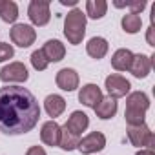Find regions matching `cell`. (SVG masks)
<instances>
[{"label": "cell", "mask_w": 155, "mask_h": 155, "mask_svg": "<svg viewBox=\"0 0 155 155\" xmlns=\"http://www.w3.org/2000/svg\"><path fill=\"white\" fill-rule=\"evenodd\" d=\"M93 110H95V113H97L99 119L106 120V119L115 117V113H117V110H119V104H117V101L111 99V97H102L101 102H99Z\"/></svg>", "instance_id": "17"}, {"label": "cell", "mask_w": 155, "mask_h": 155, "mask_svg": "<svg viewBox=\"0 0 155 155\" xmlns=\"http://www.w3.org/2000/svg\"><path fill=\"white\" fill-rule=\"evenodd\" d=\"M128 71H131V75L137 77V79H146L150 75V71H151V57H148L144 53L133 55Z\"/></svg>", "instance_id": "10"}, {"label": "cell", "mask_w": 155, "mask_h": 155, "mask_svg": "<svg viewBox=\"0 0 155 155\" xmlns=\"http://www.w3.org/2000/svg\"><path fill=\"white\" fill-rule=\"evenodd\" d=\"M124 119H126L128 126H140V124H144L146 113H144V111H139V110H130V108H126Z\"/></svg>", "instance_id": "24"}, {"label": "cell", "mask_w": 155, "mask_h": 155, "mask_svg": "<svg viewBox=\"0 0 155 155\" xmlns=\"http://www.w3.org/2000/svg\"><path fill=\"white\" fill-rule=\"evenodd\" d=\"M40 139L48 146H58V140H60V126L55 120L44 122L42 124V130H40Z\"/></svg>", "instance_id": "13"}, {"label": "cell", "mask_w": 155, "mask_h": 155, "mask_svg": "<svg viewBox=\"0 0 155 155\" xmlns=\"http://www.w3.org/2000/svg\"><path fill=\"white\" fill-rule=\"evenodd\" d=\"M29 79L28 68L22 62H9L0 69V81L6 84H15V82H26Z\"/></svg>", "instance_id": "5"}, {"label": "cell", "mask_w": 155, "mask_h": 155, "mask_svg": "<svg viewBox=\"0 0 155 155\" xmlns=\"http://www.w3.org/2000/svg\"><path fill=\"white\" fill-rule=\"evenodd\" d=\"M79 142H81V135L69 131L66 126H60V140H58V146H60L64 151H73V150H77V148H79Z\"/></svg>", "instance_id": "18"}, {"label": "cell", "mask_w": 155, "mask_h": 155, "mask_svg": "<svg viewBox=\"0 0 155 155\" xmlns=\"http://www.w3.org/2000/svg\"><path fill=\"white\" fill-rule=\"evenodd\" d=\"M28 17L31 20L33 26H46L51 18V11H49V2L48 0H31L29 8H28Z\"/></svg>", "instance_id": "4"}, {"label": "cell", "mask_w": 155, "mask_h": 155, "mask_svg": "<svg viewBox=\"0 0 155 155\" xmlns=\"http://www.w3.org/2000/svg\"><path fill=\"white\" fill-rule=\"evenodd\" d=\"M0 18L9 24L18 18V6L13 0H0Z\"/></svg>", "instance_id": "22"}, {"label": "cell", "mask_w": 155, "mask_h": 155, "mask_svg": "<svg viewBox=\"0 0 155 155\" xmlns=\"http://www.w3.org/2000/svg\"><path fill=\"white\" fill-rule=\"evenodd\" d=\"M64 126H66L69 131H73V133H77V135H81L82 131L88 130V126H90V117H88L84 111H73Z\"/></svg>", "instance_id": "14"}, {"label": "cell", "mask_w": 155, "mask_h": 155, "mask_svg": "<svg viewBox=\"0 0 155 155\" xmlns=\"http://www.w3.org/2000/svg\"><path fill=\"white\" fill-rule=\"evenodd\" d=\"M26 155H48V153H46V150H44L42 146H31V148L26 151Z\"/></svg>", "instance_id": "28"}, {"label": "cell", "mask_w": 155, "mask_h": 155, "mask_svg": "<svg viewBox=\"0 0 155 155\" xmlns=\"http://www.w3.org/2000/svg\"><path fill=\"white\" fill-rule=\"evenodd\" d=\"M40 51L48 62H60L66 57V46L60 40H48Z\"/></svg>", "instance_id": "12"}, {"label": "cell", "mask_w": 155, "mask_h": 155, "mask_svg": "<svg viewBox=\"0 0 155 155\" xmlns=\"http://www.w3.org/2000/svg\"><path fill=\"white\" fill-rule=\"evenodd\" d=\"M29 58H31V66H33V68H35L37 71H44V69H46V68L49 66V62L46 60V57L42 55V51H40V49L33 51Z\"/></svg>", "instance_id": "25"}, {"label": "cell", "mask_w": 155, "mask_h": 155, "mask_svg": "<svg viewBox=\"0 0 155 155\" xmlns=\"http://www.w3.org/2000/svg\"><path fill=\"white\" fill-rule=\"evenodd\" d=\"M104 148H106V137H104V133L91 131L84 139H81L79 148H77V150H81L84 155H91V153H97V151H101Z\"/></svg>", "instance_id": "8"}, {"label": "cell", "mask_w": 155, "mask_h": 155, "mask_svg": "<svg viewBox=\"0 0 155 155\" xmlns=\"http://www.w3.org/2000/svg\"><path fill=\"white\" fill-rule=\"evenodd\" d=\"M13 55H15V49H13L11 44L0 42V62H6V60L13 58Z\"/></svg>", "instance_id": "27"}, {"label": "cell", "mask_w": 155, "mask_h": 155, "mask_svg": "<svg viewBox=\"0 0 155 155\" xmlns=\"http://www.w3.org/2000/svg\"><path fill=\"white\" fill-rule=\"evenodd\" d=\"M40 119V106L35 95L22 86L0 88V131L6 135H24Z\"/></svg>", "instance_id": "1"}, {"label": "cell", "mask_w": 155, "mask_h": 155, "mask_svg": "<svg viewBox=\"0 0 155 155\" xmlns=\"http://www.w3.org/2000/svg\"><path fill=\"white\" fill-rule=\"evenodd\" d=\"M106 90H108V97L111 99H120V97H126L131 90V84L128 79H124L122 75L119 73H113V75H108L106 77Z\"/></svg>", "instance_id": "6"}, {"label": "cell", "mask_w": 155, "mask_h": 155, "mask_svg": "<svg viewBox=\"0 0 155 155\" xmlns=\"http://www.w3.org/2000/svg\"><path fill=\"white\" fill-rule=\"evenodd\" d=\"M108 49H110V44H108V40L102 38V37H93V38H90L88 44H86L88 55H90L91 58H97V60H99V58H104L106 53H108Z\"/></svg>", "instance_id": "15"}, {"label": "cell", "mask_w": 155, "mask_h": 155, "mask_svg": "<svg viewBox=\"0 0 155 155\" xmlns=\"http://www.w3.org/2000/svg\"><path fill=\"white\" fill-rule=\"evenodd\" d=\"M115 6H117V8H124V6H128V8L131 9L130 13L139 15V13L146 8V0H128V2H115Z\"/></svg>", "instance_id": "26"}, {"label": "cell", "mask_w": 155, "mask_h": 155, "mask_svg": "<svg viewBox=\"0 0 155 155\" xmlns=\"http://www.w3.org/2000/svg\"><path fill=\"white\" fill-rule=\"evenodd\" d=\"M126 108L130 110H139V111H148L150 108V99L144 91H133L126 97Z\"/></svg>", "instance_id": "20"}, {"label": "cell", "mask_w": 155, "mask_h": 155, "mask_svg": "<svg viewBox=\"0 0 155 155\" xmlns=\"http://www.w3.org/2000/svg\"><path fill=\"white\" fill-rule=\"evenodd\" d=\"M120 24H122V29H124L126 33L135 35V33H139V31H140V28H142V18H140V15L128 13V15H124V17H122Z\"/></svg>", "instance_id": "23"}, {"label": "cell", "mask_w": 155, "mask_h": 155, "mask_svg": "<svg viewBox=\"0 0 155 155\" xmlns=\"http://www.w3.org/2000/svg\"><path fill=\"white\" fill-rule=\"evenodd\" d=\"M9 35H11L13 44L20 46V48H29L35 42V38H37V31L29 24H15L11 28Z\"/></svg>", "instance_id": "7"}, {"label": "cell", "mask_w": 155, "mask_h": 155, "mask_svg": "<svg viewBox=\"0 0 155 155\" xmlns=\"http://www.w3.org/2000/svg\"><path fill=\"white\" fill-rule=\"evenodd\" d=\"M44 108H46V113H48L49 117L57 119V117H60V115L64 113V110H66V101H64V97L53 93V95H48V97H46Z\"/></svg>", "instance_id": "16"}, {"label": "cell", "mask_w": 155, "mask_h": 155, "mask_svg": "<svg viewBox=\"0 0 155 155\" xmlns=\"http://www.w3.org/2000/svg\"><path fill=\"white\" fill-rule=\"evenodd\" d=\"M128 139L133 146L144 150V146H148V150H153V144H155V137H153V131L146 126V124H140V126H128Z\"/></svg>", "instance_id": "3"}, {"label": "cell", "mask_w": 155, "mask_h": 155, "mask_svg": "<svg viewBox=\"0 0 155 155\" xmlns=\"http://www.w3.org/2000/svg\"><path fill=\"white\" fill-rule=\"evenodd\" d=\"M64 35H66L68 42L73 44V46L82 42V38L86 35V15L82 13V9L75 8L66 15V18H64Z\"/></svg>", "instance_id": "2"}, {"label": "cell", "mask_w": 155, "mask_h": 155, "mask_svg": "<svg viewBox=\"0 0 155 155\" xmlns=\"http://www.w3.org/2000/svg\"><path fill=\"white\" fill-rule=\"evenodd\" d=\"M108 11V2L106 0H88L86 2V18H93V20H101Z\"/></svg>", "instance_id": "21"}, {"label": "cell", "mask_w": 155, "mask_h": 155, "mask_svg": "<svg viewBox=\"0 0 155 155\" xmlns=\"http://www.w3.org/2000/svg\"><path fill=\"white\" fill-rule=\"evenodd\" d=\"M55 82L62 91H75L79 88V73L73 68H62L55 77Z\"/></svg>", "instance_id": "9"}, {"label": "cell", "mask_w": 155, "mask_h": 155, "mask_svg": "<svg viewBox=\"0 0 155 155\" xmlns=\"http://www.w3.org/2000/svg\"><path fill=\"white\" fill-rule=\"evenodd\" d=\"M131 58H133V53L126 48H120L113 53L111 57V66L117 69V71H128L130 69V64H131Z\"/></svg>", "instance_id": "19"}, {"label": "cell", "mask_w": 155, "mask_h": 155, "mask_svg": "<svg viewBox=\"0 0 155 155\" xmlns=\"http://www.w3.org/2000/svg\"><path fill=\"white\" fill-rule=\"evenodd\" d=\"M62 6H77V0H60Z\"/></svg>", "instance_id": "30"}, {"label": "cell", "mask_w": 155, "mask_h": 155, "mask_svg": "<svg viewBox=\"0 0 155 155\" xmlns=\"http://www.w3.org/2000/svg\"><path fill=\"white\" fill-rule=\"evenodd\" d=\"M146 40H148V44H150V46H155V40H153V24L148 28V35H146Z\"/></svg>", "instance_id": "29"}, {"label": "cell", "mask_w": 155, "mask_h": 155, "mask_svg": "<svg viewBox=\"0 0 155 155\" xmlns=\"http://www.w3.org/2000/svg\"><path fill=\"white\" fill-rule=\"evenodd\" d=\"M101 99H102V91L97 84H86L79 91V101L88 108H95L101 102Z\"/></svg>", "instance_id": "11"}, {"label": "cell", "mask_w": 155, "mask_h": 155, "mask_svg": "<svg viewBox=\"0 0 155 155\" xmlns=\"http://www.w3.org/2000/svg\"><path fill=\"white\" fill-rule=\"evenodd\" d=\"M137 155H155V153H153V150H139Z\"/></svg>", "instance_id": "31"}]
</instances>
